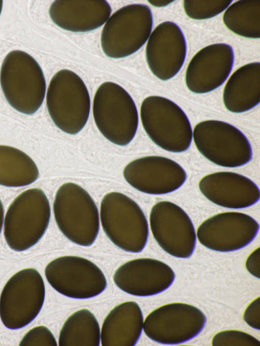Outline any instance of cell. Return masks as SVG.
Returning a JSON list of instances; mask_svg holds the SVG:
<instances>
[{
  "label": "cell",
  "instance_id": "6da1fadb",
  "mask_svg": "<svg viewBox=\"0 0 260 346\" xmlns=\"http://www.w3.org/2000/svg\"><path fill=\"white\" fill-rule=\"evenodd\" d=\"M0 84L8 103L21 113L31 115L43 102L46 89L43 72L24 51L15 50L7 54L1 68Z\"/></svg>",
  "mask_w": 260,
  "mask_h": 346
},
{
  "label": "cell",
  "instance_id": "7a4b0ae2",
  "mask_svg": "<svg viewBox=\"0 0 260 346\" xmlns=\"http://www.w3.org/2000/svg\"><path fill=\"white\" fill-rule=\"evenodd\" d=\"M50 216L49 201L41 189L21 193L10 204L5 218L4 234L8 246L18 252L34 246L45 234Z\"/></svg>",
  "mask_w": 260,
  "mask_h": 346
},
{
  "label": "cell",
  "instance_id": "3957f363",
  "mask_svg": "<svg viewBox=\"0 0 260 346\" xmlns=\"http://www.w3.org/2000/svg\"><path fill=\"white\" fill-rule=\"evenodd\" d=\"M56 224L72 242L90 246L100 229L99 213L89 194L72 182L66 183L57 190L53 204Z\"/></svg>",
  "mask_w": 260,
  "mask_h": 346
},
{
  "label": "cell",
  "instance_id": "277c9868",
  "mask_svg": "<svg viewBox=\"0 0 260 346\" xmlns=\"http://www.w3.org/2000/svg\"><path fill=\"white\" fill-rule=\"evenodd\" d=\"M92 114L99 130L112 143L124 146L134 139L139 122L137 107L119 85L105 82L100 85L94 96Z\"/></svg>",
  "mask_w": 260,
  "mask_h": 346
},
{
  "label": "cell",
  "instance_id": "5b68a950",
  "mask_svg": "<svg viewBox=\"0 0 260 346\" xmlns=\"http://www.w3.org/2000/svg\"><path fill=\"white\" fill-rule=\"evenodd\" d=\"M46 107L59 129L71 135L79 133L86 125L90 110L89 94L82 79L70 70L58 71L47 89Z\"/></svg>",
  "mask_w": 260,
  "mask_h": 346
},
{
  "label": "cell",
  "instance_id": "8992f818",
  "mask_svg": "<svg viewBox=\"0 0 260 346\" xmlns=\"http://www.w3.org/2000/svg\"><path fill=\"white\" fill-rule=\"evenodd\" d=\"M100 220L105 233L119 248L139 253L145 248L148 222L140 206L128 196L118 192L107 193L101 202Z\"/></svg>",
  "mask_w": 260,
  "mask_h": 346
},
{
  "label": "cell",
  "instance_id": "52a82bcc",
  "mask_svg": "<svg viewBox=\"0 0 260 346\" xmlns=\"http://www.w3.org/2000/svg\"><path fill=\"white\" fill-rule=\"evenodd\" d=\"M140 117L149 137L161 149L180 153L189 148L192 138L189 120L173 101L160 96H148L142 102Z\"/></svg>",
  "mask_w": 260,
  "mask_h": 346
},
{
  "label": "cell",
  "instance_id": "ba28073f",
  "mask_svg": "<svg viewBox=\"0 0 260 346\" xmlns=\"http://www.w3.org/2000/svg\"><path fill=\"white\" fill-rule=\"evenodd\" d=\"M153 22L151 10L146 5L133 4L120 8L109 18L102 30L103 52L114 59L134 54L148 39Z\"/></svg>",
  "mask_w": 260,
  "mask_h": 346
},
{
  "label": "cell",
  "instance_id": "9c48e42d",
  "mask_svg": "<svg viewBox=\"0 0 260 346\" xmlns=\"http://www.w3.org/2000/svg\"><path fill=\"white\" fill-rule=\"evenodd\" d=\"M43 279L36 269L19 270L6 283L0 296V318L8 329H18L32 322L43 306Z\"/></svg>",
  "mask_w": 260,
  "mask_h": 346
},
{
  "label": "cell",
  "instance_id": "30bf717a",
  "mask_svg": "<svg viewBox=\"0 0 260 346\" xmlns=\"http://www.w3.org/2000/svg\"><path fill=\"white\" fill-rule=\"evenodd\" d=\"M192 137L199 152L217 165L237 167L252 159L248 139L229 123L216 120L201 121L194 126Z\"/></svg>",
  "mask_w": 260,
  "mask_h": 346
},
{
  "label": "cell",
  "instance_id": "8fae6325",
  "mask_svg": "<svg viewBox=\"0 0 260 346\" xmlns=\"http://www.w3.org/2000/svg\"><path fill=\"white\" fill-rule=\"evenodd\" d=\"M206 322V316L196 306L173 302L150 312L144 321L143 329L148 338L157 343L178 344L199 334Z\"/></svg>",
  "mask_w": 260,
  "mask_h": 346
},
{
  "label": "cell",
  "instance_id": "7c38bea8",
  "mask_svg": "<svg viewBox=\"0 0 260 346\" xmlns=\"http://www.w3.org/2000/svg\"><path fill=\"white\" fill-rule=\"evenodd\" d=\"M46 278L56 291L75 299H88L106 288L102 270L90 260L77 256H63L50 262L45 269Z\"/></svg>",
  "mask_w": 260,
  "mask_h": 346
},
{
  "label": "cell",
  "instance_id": "4fadbf2b",
  "mask_svg": "<svg viewBox=\"0 0 260 346\" xmlns=\"http://www.w3.org/2000/svg\"><path fill=\"white\" fill-rule=\"evenodd\" d=\"M149 222L154 238L166 253L179 258L192 255L196 244L195 229L181 207L168 201L158 202L151 210Z\"/></svg>",
  "mask_w": 260,
  "mask_h": 346
},
{
  "label": "cell",
  "instance_id": "5bb4252c",
  "mask_svg": "<svg viewBox=\"0 0 260 346\" xmlns=\"http://www.w3.org/2000/svg\"><path fill=\"white\" fill-rule=\"evenodd\" d=\"M259 225L250 216L241 212H226L216 214L198 227L196 236L207 248L228 252L240 250L255 237Z\"/></svg>",
  "mask_w": 260,
  "mask_h": 346
},
{
  "label": "cell",
  "instance_id": "9a60e30c",
  "mask_svg": "<svg viewBox=\"0 0 260 346\" xmlns=\"http://www.w3.org/2000/svg\"><path fill=\"white\" fill-rule=\"evenodd\" d=\"M125 181L136 190L149 194L161 195L181 187L187 175L175 161L160 156H147L136 159L124 167Z\"/></svg>",
  "mask_w": 260,
  "mask_h": 346
},
{
  "label": "cell",
  "instance_id": "2e32d148",
  "mask_svg": "<svg viewBox=\"0 0 260 346\" xmlns=\"http://www.w3.org/2000/svg\"><path fill=\"white\" fill-rule=\"evenodd\" d=\"M186 52L182 30L175 23L167 21L159 24L150 35L145 50L146 61L156 77L167 81L179 73Z\"/></svg>",
  "mask_w": 260,
  "mask_h": 346
},
{
  "label": "cell",
  "instance_id": "e0dca14e",
  "mask_svg": "<svg viewBox=\"0 0 260 346\" xmlns=\"http://www.w3.org/2000/svg\"><path fill=\"white\" fill-rule=\"evenodd\" d=\"M234 62L233 49L227 44L216 43L203 48L187 67L185 81L187 88L197 94L214 90L226 81Z\"/></svg>",
  "mask_w": 260,
  "mask_h": 346
},
{
  "label": "cell",
  "instance_id": "ac0fdd59",
  "mask_svg": "<svg viewBox=\"0 0 260 346\" xmlns=\"http://www.w3.org/2000/svg\"><path fill=\"white\" fill-rule=\"evenodd\" d=\"M175 278L170 266L150 258H137L124 263L116 270L113 277L120 289L137 296L159 294L169 288Z\"/></svg>",
  "mask_w": 260,
  "mask_h": 346
},
{
  "label": "cell",
  "instance_id": "d6986e66",
  "mask_svg": "<svg viewBox=\"0 0 260 346\" xmlns=\"http://www.w3.org/2000/svg\"><path fill=\"white\" fill-rule=\"evenodd\" d=\"M199 188L209 201L229 209L249 207L256 203L260 197L259 189L251 180L232 171L207 175L200 181Z\"/></svg>",
  "mask_w": 260,
  "mask_h": 346
},
{
  "label": "cell",
  "instance_id": "ffe728a7",
  "mask_svg": "<svg viewBox=\"0 0 260 346\" xmlns=\"http://www.w3.org/2000/svg\"><path fill=\"white\" fill-rule=\"evenodd\" d=\"M111 11L105 0H57L51 5L49 14L59 27L73 32H86L102 26Z\"/></svg>",
  "mask_w": 260,
  "mask_h": 346
},
{
  "label": "cell",
  "instance_id": "44dd1931",
  "mask_svg": "<svg viewBox=\"0 0 260 346\" xmlns=\"http://www.w3.org/2000/svg\"><path fill=\"white\" fill-rule=\"evenodd\" d=\"M143 316L134 301L121 303L112 308L105 317L101 330L103 346H134L143 329Z\"/></svg>",
  "mask_w": 260,
  "mask_h": 346
},
{
  "label": "cell",
  "instance_id": "7402d4cb",
  "mask_svg": "<svg viewBox=\"0 0 260 346\" xmlns=\"http://www.w3.org/2000/svg\"><path fill=\"white\" fill-rule=\"evenodd\" d=\"M223 102L231 112L248 111L260 101V62L247 63L230 77L223 91Z\"/></svg>",
  "mask_w": 260,
  "mask_h": 346
},
{
  "label": "cell",
  "instance_id": "603a6c76",
  "mask_svg": "<svg viewBox=\"0 0 260 346\" xmlns=\"http://www.w3.org/2000/svg\"><path fill=\"white\" fill-rule=\"evenodd\" d=\"M39 176L37 165L24 152L0 145V185L10 187L28 185Z\"/></svg>",
  "mask_w": 260,
  "mask_h": 346
},
{
  "label": "cell",
  "instance_id": "cb8c5ba5",
  "mask_svg": "<svg viewBox=\"0 0 260 346\" xmlns=\"http://www.w3.org/2000/svg\"><path fill=\"white\" fill-rule=\"evenodd\" d=\"M99 322L88 309L71 314L63 323L59 334V346H99L101 338Z\"/></svg>",
  "mask_w": 260,
  "mask_h": 346
},
{
  "label": "cell",
  "instance_id": "d4e9b609",
  "mask_svg": "<svg viewBox=\"0 0 260 346\" xmlns=\"http://www.w3.org/2000/svg\"><path fill=\"white\" fill-rule=\"evenodd\" d=\"M224 25L233 33L250 39L260 38V1H238L230 5L222 16Z\"/></svg>",
  "mask_w": 260,
  "mask_h": 346
},
{
  "label": "cell",
  "instance_id": "484cf974",
  "mask_svg": "<svg viewBox=\"0 0 260 346\" xmlns=\"http://www.w3.org/2000/svg\"><path fill=\"white\" fill-rule=\"evenodd\" d=\"M232 2V0H185L183 1V9L190 18L205 20L220 14Z\"/></svg>",
  "mask_w": 260,
  "mask_h": 346
},
{
  "label": "cell",
  "instance_id": "4316f807",
  "mask_svg": "<svg viewBox=\"0 0 260 346\" xmlns=\"http://www.w3.org/2000/svg\"><path fill=\"white\" fill-rule=\"evenodd\" d=\"M213 346H260V341L252 335L237 330H226L216 333Z\"/></svg>",
  "mask_w": 260,
  "mask_h": 346
},
{
  "label": "cell",
  "instance_id": "83f0119b",
  "mask_svg": "<svg viewBox=\"0 0 260 346\" xmlns=\"http://www.w3.org/2000/svg\"><path fill=\"white\" fill-rule=\"evenodd\" d=\"M22 346H57L56 339L46 326H38L31 328L23 336L20 342Z\"/></svg>",
  "mask_w": 260,
  "mask_h": 346
},
{
  "label": "cell",
  "instance_id": "f1b7e54d",
  "mask_svg": "<svg viewBox=\"0 0 260 346\" xmlns=\"http://www.w3.org/2000/svg\"><path fill=\"white\" fill-rule=\"evenodd\" d=\"M260 297L255 298L246 307L243 314L244 321L251 327L260 329Z\"/></svg>",
  "mask_w": 260,
  "mask_h": 346
},
{
  "label": "cell",
  "instance_id": "f546056e",
  "mask_svg": "<svg viewBox=\"0 0 260 346\" xmlns=\"http://www.w3.org/2000/svg\"><path fill=\"white\" fill-rule=\"evenodd\" d=\"M259 247L254 250L248 256L245 262L247 270L253 276L259 279Z\"/></svg>",
  "mask_w": 260,
  "mask_h": 346
},
{
  "label": "cell",
  "instance_id": "4dcf8cb0",
  "mask_svg": "<svg viewBox=\"0 0 260 346\" xmlns=\"http://www.w3.org/2000/svg\"><path fill=\"white\" fill-rule=\"evenodd\" d=\"M174 1H148V2L152 6L155 7H165L172 3L174 2Z\"/></svg>",
  "mask_w": 260,
  "mask_h": 346
},
{
  "label": "cell",
  "instance_id": "1f68e13d",
  "mask_svg": "<svg viewBox=\"0 0 260 346\" xmlns=\"http://www.w3.org/2000/svg\"><path fill=\"white\" fill-rule=\"evenodd\" d=\"M4 205L2 201L0 199V233L2 230V228L4 222Z\"/></svg>",
  "mask_w": 260,
  "mask_h": 346
},
{
  "label": "cell",
  "instance_id": "d6a6232c",
  "mask_svg": "<svg viewBox=\"0 0 260 346\" xmlns=\"http://www.w3.org/2000/svg\"><path fill=\"white\" fill-rule=\"evenodd\" d=\"M3 1L0 0V15L2 10V8H3Z\"/></svg>",
  "mask_w": 260,
  "mask_h": 346
}]
</instances>
